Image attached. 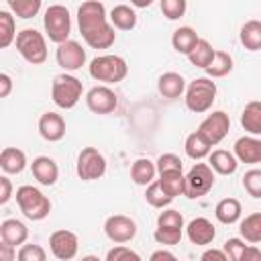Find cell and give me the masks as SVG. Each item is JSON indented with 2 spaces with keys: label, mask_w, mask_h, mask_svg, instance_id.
<instances>
[{
  "label": "cell",
  "mask_w": 261,
  "mask_h": 261,
  "mask_svg": "<svg viewBox=\"0 0 261 261\" xmlns=\"http://www.w3.org/2000/svg\"><path fill=\"white\" fill-rule=\"evenodd\" d=\"M239 232L245 243H261V212L247 214L239 224Z\"/></svg>",
  "instance_id": "cell-30"
},
{
  "label": "cell",
  "mask_w": 261,
  "mask_h": 261,
  "mask_svg": "<svg viewBox=\"0 0 261 261\" xmlns=\"http://www.w3.org/2000/svg\"><path fill=\"white\" fill-rule=\"evenodd\" d=\"M108 20L114 29L118 31H133L137 27V12L133 6L128 4H116L110 14H108Z\"/></svg>",
  "instance_id": "cell-23"
},
{
  "label": "cell",
  "mask_w": 261,
  "mask_h": 261,
  "mask_svg": "<svg viewBox=\"0 0 261 261\" xmlns=\"http://www.w3.org/2000/svg\"><path fill=\"white\" fill-rule=\"evenodd\" d=\"M232 153L239 163H249V165L261 163V139L253 135H245L234 141Z\"/></svg>",
  "instance_id": "cell-15"
},
{
  "label": "cell",
  "mask_w": 261,
  "mask_h": 261,
  "mask_svg": "<svg viewBox=\"0 0 261 261\" xmlns=\"http://www.w3.org/2000/svg\"><path fill=\"white\" fill-rule=\"evenodd\" d=\"M208 165L218 175H232L237 171V167H239V161H237L234 153L224 151V149H214L208 155Z\"/></svg>",
  "instance_id": "cell-21"
},
{
  "label": "cell",
  "mask_w": 261,
  "mask_h": 261,
  "mask_svg": "<svg viewBox=\"0 0 261 261\" xmlns=\"http://www.w3.org/2000/svg\"><path fill=\"white\" fill-rule=\"evenodd\" d=\"M155 241L159 245H177L184 237V230H169V228H155L153 232Z\"/></svg>",
  "instance_id": "cell-44"
},
{
  "label": "cell",
  "mask_w": 261,
  "mask_h": 261,
  "mask_svg": "<svg viewBox=\"0 0 261 261\" xmlns=\"http://www.w3.org/2000/svg\"><path fill=\"white\" fill-rule=\"evenodd\" d=\"M16 261H47V251L41 245L35 243H24L18 247V257Z\"/></svg>",
  "instance_id": "cell-40"
},
{
  "label": "cell",
  "mask_w": 261,
  "mask_h": 261,
  "mask_svg": "<svg viewBox=\"0 0 261 261\" xmlns=\"http://www.w3.org/2000/svg\"><path fill=\"white\" fill-rule=\"evenodd\" d=\"M155 175H157V165L147 159V157H139L133 161L130 165V179L137 184V186H151L155 181Z\"/></svg>",
  "instance_id": "cell-22"
},
{
  "label": "cell",
  "mask_w": 261,
  "mask_h": 261,
  "mask_svg": "<svg viewBox=\"0 0 261 261\" xmlns=\"http://www.w3.org/2000/svg\"><path fill=\"white\" fill-rule=\"evenodd\" d=\"M12 92V77L8 73H0V98H8Z\"/></svg>",
  "instance_id": "cell-49"
},
{
  "label": "cell",
  "mask_w": 261,
  "mask_h": 261,
  "mask_svg": "<svg viewBox=\"0 0 261 261\" xmlns=\"http://www.w3.org/2000/svg\"><path fill=\"white\" fill-rule=\"evenodd\" d=\"M133 4H135V6H151V0H147V2H145V0H137V2H133Z\"/></svg>",
  "instance_id": "cell-51"
},
{
  "label": "cell",
  "mask_w": 261,
  "mask_h": 261,
  "mask_svg": "<svg viewBox=\"0 0 261 261\" xmlns=\"http://www.w3.org/2000/svg\"><path fill=\"white\" fill-rule=\"evenodd\" d=\"M43 27H45V35L49 37L51 43L61 45V43L69 41V33H71L69 10L63 4H51L43 14Z\"/></svg>",
  "instance_id": "cell-7"
},
{
  "label": "cell",
  "mask_w": 261,
  "mask_h": 261,
  "mask_svg": "<svg viewBox=\"0 0 261 261\" xmlns=\"http://www.w3.org/2000/svg\"><path fill=\"white\" fill-rule=\"evenodd\" d=\"M157 228H169V230H184V216L175 208H163L157 216Z\"/></svg>",
  "instance_id": "cell-37"
},
{
  "label": "cell",
  "mask_w": 261,
  "mask_h": 261,
  "mask_svg": "<svg viewBox=\"0 0 261 261\" xmlns=\"http://www.w3.org/2000/svg\"><path fill=\"white\" fill-rule=\"evenodd\" d=\"M145 200H147V204H149V206L159 208V210L167 208V206L173 202V198H171V196H167V194H165V190L161 188L159 179H155L151 186H147V190H145Z\"/></svg>",
  "instance_id": "cell-35"
},
{
  "label": "cell",
  "mask_w": 261,
  "mask_h": 261,
  "mask_svg": "<svg viewBox=\"0 0 261 261\" xmlns=\"http://www.w3.org/2000/svg\"><path fill=\"white\" fill-rule=\"evenodd\" d=\"M186 80H184V75L181 73H177V71H165V73H161L159 75V80H157V90H159V94L163 96V98H167V100H175V98H179L181 94H186Z\"/></svg>",
  "instance_id": "cell-19"
},
{
  "label": "cell",
  "mask_w": 261,
  "mask_h": 261,
  "mask_svg": "<svg viewBox=\"0 0 261 261\" xmlns=\"http://www.w3.org/2000/svg\"><path fill=\"white\" fill-rule=\"evenodd\" d=\"M163 16L167 20H177L186 14V8H188V2L186 0H161L159 4Z\"/></svg>",
  "instance_id": "cell-39"
},
{
  "label": "cell",
  "mask_w": 261,
  "mask_h": 261,
  "mask_svg": "<svg viewBox=\"0 0 261 261\" xmlns=\"http://www.w3.org/2000/svg\"><path fill=\"white\" fill-rule=\"evenodd\" d=\"M214 53H216V49L210 45V41H206V39L200 37L198 45H196L194 51L188 55V59H190L192 65H196V67H200V69H206V67L212 63Z\"/></svg>",
  "instance_id": "cell-31"
},
{
  "label": "cell",
  "mask_w": 261,
  "mask_h": 261,
  "mask_svg": "<svg viewBox=\"0 0 261 261\" xmlns=\"http://www.w3.org/2000/svg\"><path fill=\"white\" fill-rule=\"evenodd\" d=\"M31 173L41 186H55V181L59 177V167L51 157L39 155L31 163Z\"/></svg>",
  "instance_id": "cell-17"
},
{
  "label": "cell",
  "mask_w": 261,
  "mask_h": 261,
  "mask_svg": "<svg viewBox=\"0 0 261 261\" xmlns=\"http://www.w3.org/2000/svg\"><path fill=\"white\" fill-rule=\"evenodd\" d=\"M75 173L82 181L100 179L106 173V157L96 147H84L75 161Z\"/></svg>",
  "instance_id": "cell-9"
},
{
  "label": "cell",
  "mask_w": 261,
  "mask_h": 261,
  "mask_svg": "<svg viewBox=\"0 0 261 261\" xmlns=\"http://www.w3.org/2000/svg\"><path fill=\"white\" fill-rule=\"evenodd\" d=\"M49 249L51 255L59 261H71L77 255L80 249V239L75 232L67 230V228H59L55 232H51L49 237Z\"/></svg>",
  "instance_id": "cell-12"
},
{
  "label": "cell",
  "mask_w": 261,
  "mask_h": 261,
  "mask_svg": "<svg viewBox=\"0 0 261 261\" xmlns=\"http://www.w3.org/2000/svg\"><path fill=\"white\" fill-rule=\"evenodd\" d=\"M230 130V116L224 110H212L198 126V133L214 147L218 145Z\"/></svg>",
  "instance_id": "cell-10"
},
{
  "label": "cell",
  "mask_w": 261,
  "mask_h": 261,
  "mask_svg": "<svg viewBox=\"0 0 261 261\" xmlns=\"http://www.w3.org/2000/svg\"><path fill=\"white\" fill-rule=\"evenodd\" d=\"M241 261H261V249L255 247V245H247Z\"/></svg>",
  "instance_id": "cell-50"
},
{
  "label": "cell",
  "mask_w": 261,
  "mask_h": 261,
  "mask_svg": "<svg viewBox=\"0 0 261 261\" xmlns=\"http://www.w3.org/2000/svg\"><path fill=\"white\" fill-rule=\"evenodd\" d=\"M88 71L96 82H102V86H108V84L122 82L126 77V73H128V65H126L124 57L112 55V53H104V55H98V57H94L90 61Z\"/></svg>",
  "instance_id": "cell-2"
},
{
  "label": "cell",
  "mask_w": 261,
  "mask_h": 261,
  "mask_svg": "<svg viewBox=\"0 0 261 261\" xmlns=\"http://www.w3.org/2000/svg\"><path fill=\"white\" fill-rule=\"evenodd\" d=\"M241 214H243V206L237 198H222L216 208H214V216L218 222L222 224H234L241 220Z\"/></svg>",
  "instance_id": "cell-26"
},
{
  "label": "cell",
  "mask_w": 261,
  "mask_h": 261,
  "mask_svg": "<svg viewBox=\"0 0 261 261\" xmlns=\"http://www.w3.org/2000/svg\"><path fill=\"white\" fill-rule=\"evenodd\" d=\"M239 39L247 51H261V20H247L241 27Z\"/></svg>",
  "instance_id": "cell-29"
},
{
  "label": "cell",
  "mask_w": 261,
  "mask_h": 261,
  "mask_svg": "<svg viewBox=\"0 0 261 261\" xmlns=\"http://www.w3.org/2000/svg\"><path fill=\"white\" fill-rule=\"evenodd\" d=\"M214 186V171L208 163H194L186 173V190L184 196L190 200H198L206 196Z\"/></svg>",
  "instance_id": "cell-8"
},
{
  "label": "cell",
  "mask_w": 261,
  "mask_h": 261,
  "mask_svg": "<svg viewBox=\"0 0 261 261\" xmlns=\"http://www.w3.org/2000/svg\"><path fill=\"white\" fill-rule=\"evenodd\" d=\"M149 261H179V259L171 251H167V249H157V251L151 253Z\"/></svg>",
  "instance_id": "cell-48"
},
{
  "label": "cell",
  "mask_w": 261,
  "mask_h": 261,
  "mask_svg": "<svg viewBox=\"0 0 261 261\" xmlns=\"http://www.w3.org/2000/svg\"><path fill=\"white\" fill-rule=\"evenodd\" d=\"M55 61H57V65L63 69V73H67V71H77V69H82V65L86 63V49H84L77 41H71V39H69V41L57 45Z\"/></svg>",
  "instance_id": "cell-13"
},
{
  "label": "cell",
  "mask_w": 261,
  "mask_h": 261,
  "mask_svg": "<svg viewBox=\"0 0 261 261\" xmlns=\"http://www.w3.org/2000/svg\"><path fill=\"white\" fill-rule=\"evenodd\" d=\"M39 135L49 141V143H57L65 137V120L61 114L57 112H43L39 118Z\"/></svg>",
  "instance_id": "cell-16"
},
{
  "label": "cell",
  "mask_w": 261,
  "mask_h": 261,
  "mask_svg": "<svg viewBox=\"0 0 261 261\" xmlns=\"http://www.w3.org/2000/svg\"><path fill=\"white\" fill-rule=\"evenodd\" d=\"M186 234H188L192 245H210L214 241V237H216V228L208 218L198 216V218L188 222Z\"/></svg>",
  "instance_id": "cell-18"
},
{
  "label": "cell",
  "mask_w": 261,
  "mask_h": 261,
  "mask_svg": "<svg viewBox=\"0 0 261 261\" xmlns=\"http://www.w3.org/2000/svg\"><path fill=\"white\" fill-rule=\"evenodd\" d=\"M208 73L210 80H216V77H224L232 71V55L226 53V51H216L214 53V59L212 63L204 69Z\"/></svg>",
  "instance_id": "cell-33"
},
{
  "label": "cell",
  "mask_w": 261,
  "mask_h": 261,
  "mask_svg": "<svg viewBox=\"0 0 261 261\" xmlns=\"http://www.w3.org/2000/svg\"><path fill=\"white\" fill-rule=\"evenodd\" d=\"M104 232L114 245H124L137 237V222L126 214H112L104 222Z\"/></svg>",
  "instance_id": "cell-11"
},
{
  "label": "cell",
  "mask_w": 261,
  "mask_h": 261,
  "mask_svg": "<svg viewBox=\"0 0 261 261\" xmlns=\"http://www.w3.org/2000/svg\"><path fill=\"white\" fill-rule=\"evenodd\" d=\"M16 51L20 53V57L31 63V65H43L47 61V39L43 33H39L37 29H22L16 35Z\"/></svg>",
  "instance_id": "cell-3"
},
{
  "label": "cell",
  "mask_w": 261,
  "mask_h": 261,
  "mask_svg": "<svg viewBox=\"0 0 261 261\" xmlns=\"http://www.w3.org/2000/svg\"><path fill=\"white\" fill-rule=\"evenodd\" d=\"M0 167L4 173H20L27 167V155L18 147H4L0 153Z\"/></svg>",
  "instance_id": "cell-25"
},
{
  "label": "cell",
  "mask_w": 261,
  "mask_h": 261,
  "mask_svg": "<svg viewBox=\"0 0 261 261\" xmlns=\"http://www.w3.org/2000/svg\"><path fill=\"white\" fill-rule=\"evenodd\" d=\"M159 184H161V188L165 190V194L175 200L177 196H184V190H186V175H184V171L161 173V175H159Z\"/></svg>",
  "instance_id": "cell-32"
},
{
  "label": "cell",
  "mask_w": 261,
  "mask_h": 261,
  "mask_svg": "<svg viewBox=\"0 0 261 261\" xmlns=\"http://www.w3.org/2000/svg\"><path fill=\"white\" fill-rule=\"evenodd\" d=\"M241 126L253 137L261 135V102L259 100H251L245 104L241 112Z\"/></svg>",
  "instance_id": "cell-27"
},
{
  "label": "cell",
  "mask_w": 261,
  "mask_h": 261,
  "mask_svg": "<svg viewBox=\"0 0 261 261\" xmlns=\"http://www.w3.org/2000/svg\"><path fill=\"white\" fill-rule=\"evenodd\" d=\"M245 249H247V245H245V241H243V239H239V237L228 239V241L224 243V247H222V251L226 253L228 261H241V257H243Z\"/></svg>",
  "instance_id": "cell-43"
},
{
  "label": "cell",
  "mask_w": 261,
  "mask_h": 261,
  "mask_svg": "<svg viewBox=\"0 0 261 261\" xmlns=\"http://www.w3.org/2000/svg\"><path fill=\"white\" fill-rule=\"evenodd\" d=\"M0 239L12 247H22L29 239V228L22 220L6 218L0 222Z\"/></svg>",
  "instance_id": "cell-20"
},
{
  "label": "cell",
  "mask_w": 261,
  "mask_h": 261,
  "mask_svg": "<svg viewBox=\"0 0 261 261\" xmlns=\"http://www.w3.org/2000/svg\"><path fill=\"white\" fill-rule=\"evenodd\" d=\"M16 204L20 208V212L29 218V220H43L49 216L51 212V200L35 186H20L14 194Z\"/></svg>",
  "instance_id": "cell-5"
},
{
  "label": "cell",
  "mask_w": 261,
  "mask_h": 261,
  "mask_svg": "<svg viewBox=\"0 0 261 261\" xmlns=\"http://www.w3.org/2000/svg\"><path fill=\"white\" fill-rule=\"evenodd\" d=\"M200 261H228V257H226V253L222 249H214L212 247V249H206L202 253Z\"/></svg>",
  "instance_id": "cell-47"
},
{
  "label": "cell",
  "mask_w": 261,
  "mask_h": 261,
  "mask_svg": "<svg viewBox=\"0 0 261 261\" xmlns=\"http://www.w3.org/2000/svg\"><path fill=\"white\" fill-rule=\"evenodd\" d=\"M77 27L82 39L92 49H110L116 41L114 27L108 20L106 6L98 0L82 2L77 8Z\"/></svg>",
  "instance_id": "cell-1"
},
{
  "label": "cell",
  "mask_w": 261,
  "mask_h": 261,
  "mask_svg": "<svg viewBox=\"0 0 261 261\" xmlns=\"http://www.w3.org/2000/svg\"><path fill=\"white\" fill-rule=\"evenodd\" d=\"M198 41H200V37L196 33V29H192V27H179L171 35V47L181 55H190L194 51V47L198 45Z\"/></svg>",
  "instance_id": "cell-24"
},
{
  "label": "cell",
  "mask_w": 261,
  "mask_h": 261,
  "mask_svg": "<svg viewBox=\"0 0 261 261\" xmlns=\"http://www.w3.org/2000/svg\"><path fill=\"white\" fill-rule=\"evenodd\" d=\"M12 198V181L8 179V175L0 177V204H6Z\"/></svg>",
  "instance_id": "cell-45"
},
{
  "label": "cell",
  "mask_w": 261,
  "mask_h": 261,
  "mask_svg": "<svg viewBox=\"0 0 261 261\" xmlns=\"http://www.w3.org/2000/svg\"><path fill=\"white\" fill-rule=\"evenodd\" d=\"M82 94H84V84L75 75L59 73V75L53 77L51 100L55 102V106H59L63 110H69V108H73L82 100Z\"/></svg>",
  "instance_id": "cell-6"
},
{
  "label": "cell",
  "mask_w": 261,
  "mask_h": 261,
  "mask_svg": "<svg viewBox=\"0 0 261 261\" xmlns=\"http://www.w3.org/2000/svg\"><path fill=\"white\" fill-rule=\"evenodd\" d=\"M86 106L94 114H110L118 106V96L108 86H94L86 94Z\"/></svg>",
  "instance_id": "cell-14"
},
{
  "label": "cell",
  "mask_w": 261,
  "mask_h": 261,
  "mask_svg": "<svg viewBox=\"0 0 261 261\" xmlns=\"http://www.w3.org/2000/svg\"><path fill=\"white\" fill-rule=\"evenodd\" d=\"M106 261H143V259L137 251L128 249L126 245H114L106 253Z\"/></svg>",
  "instance_id": "cell-42"
},
{
  "label": "cell",
  "mask_w": 261,
  "mask_h": 261,
  "mask_svg": "<svg viewBox=\"0 0 261 261\" xmlns=\"http://www.w3.org/2000/svg\"><path fill=\"white\" fill-rule=\"evenodd\" d=\"M243 188H245V192L251 198L261 200V169L253 167V169L245 171V175H243Z\"/></svg>",
  "instance_id": "cell-38"
},
{
  "label": "cell",
  "mask_w": 261,
  "mask_h": 261,
  "mask_svg": "<svg viewBox=\"0 0 261 261\" xmlns=\"http://www.w3.org/2000/svg\"><path fill=\"white\" fill-rule=\"evenodd\" d=\"M8 8L10 12H14L18 18H33L39 14L41 10V0H8Z\"/></svg>",
  "instance_id": "cell-36"
},
{
  "label": "cell",
  "mask_w": 261,
  "mask_h": 261,
  "mask_svg": "<svg viewBox=\"0 0 261 261\" xmlns=\"http://www.w3.org/2000/svg\"><path fill=\"white\" fill-rule=\"evenodd\" d=\"M184 151H186V155H188L190 159L202 161L204 157H208V155L212 153V145H210L198 130H194V133H190V135L186 137Z\"/></svg>",
  "instance_id": "cell-28"
},
{
  "label": "cell",
  "mask_w": 261,
  "mask_h": 261,
  "mask_svg": "<svg viewBox=\"0 0 261 261\" xmlns=\"http://www.w3.org/2000/svg\"><path fill=\"white\" fill-rule=\"evenodd\" d=\"M16 27H14V16L8 10H0V49L10 47L16 41Z\"/></svg>",
  "instance_id": "cell-34"
},
{
  "label": "cell",
  "mask_w": 261,
  "mask_h": 261,
  "mask_svg": "<svg viewBox=\"0 0 261 261\" xmlns=\"http://www.w3.org/2000/svg\"><path fill=\"white\" fill-rule=\"evenodd\" d=\"M16 257H18L16 247L0 241V261H16Z\"/></svg>",
  "instance_id": "cell-46"
},
{
  "label": "cell",
  "mask_w": 261,
  "mask_h": 261,
  "mask_svg": "<svg viewBox=\"0 0 261 261\" xmlns=\"http://www.w3.org/2000/svg\"><path fill=\"white\" fill-rule=\"evenodd\" d=\"M157 165V173H169V171H184V163L175 153H163L159 155V159L155 161Z\"/></svg>",
  "instance_id": "cell-41"
},
{
  "label": "cell",
  "mask_w": 261,
  "mask_h": 261,
  "mask_svg": "<svg viewBox=\"0 0 261 261\" xmlns=\"http://www.w3.org/2000/svg\"><path fill=\"white\" fill-rule=\"evenodd\" d=\"M216 100V84L206 75V77H196L188 84L186 88V108L194 114L208 112Z\"/></svg>",
  "instance_id": "cell-4"
},
{
  "label": "cell",
  "mask_w": 261,
  "mask_h": 261,
  "mask_svg": "<svg viewBox=\"0 0 261 261\" xmlns=\"http://www.w3.org/2000/svg\"><path fill=\"white\" fill-rule=\"evenodd\" d=\"M80 261H100V259H98L96 255H86V257H82Z\"/></svg>",
  "instance_id": "cell-52"
}]
</instances>
